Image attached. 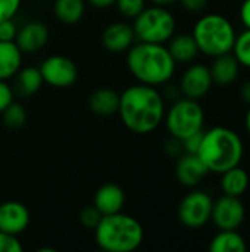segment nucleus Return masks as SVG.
Masks as SVG:
<instances>
[{"label":"nucleus","instance_id":"obj_8","mask_svg":"<svg viewBox=\"0 0 250 252\" xmlns=\"http://www.w3.org/2000/svg\"><path fill=\"white\" fill-rule=\"evenodd\" d=\"M212 198L203 190H193L187 193L178 205V220L189 229H200L211 221Z\"/></svg>","mask_w":250,"mask_h":252},{"label":"nucleus","instance_id":"obj_38","mask_svg":"<svg viewBox=\"0 0 250 252\" xmlns=\"http://www.w3.org/2000/svg\"><path fill=\"white\" fill-rule=\"evenodd\" d=\"M153 4H158V6H169V4H172V3H175V1H178V0H150Z\"/></svg>","mask_w":250,"mask_h":252},{"label":"nucleus","instance_id":"obj_16","mask_svg":"<svg viewBox=\"0 0 250 252\" xmlns=\"http://www.w3.org/2000/svg\"><path fill=\"white\" fill-rule=\"evenodd\" d=\"M125 204V193L122 188L115 183H106L100 186L94 195L93 205L100 211L102 216L121 213Z\"/></svg>","mask_w":250,"mask_h":252},{"label":"nucleus","instance_id":"obj_18","mask_svg":"<svg viewBox=\"0 0 250 252\" xmlns=\"http://www.w3.org/2000/svg\"><path fill=\"white\" fill-rule=\"evenodd\" d=\"M88 106L91 112L99 117L115 115L119 108V93L111 87L96 89L88 97Z\"/></svg>","mask_w":250,"mask_h":252},{"label":"nucleus","instance_id":"obj_7","mask_svg":"<svg viewBox=\"0 0 250 252\" xmlns=\"http://www.w3.org/2000/svg\"><path fill=\"white\" fill-rule=\"evenodd\" d=\"M165 124L171 134L178 140L203 130L205 112L202 105L190 97L177 99L168 111H165Z\"/></svg>","mask_w":250,"mask_h":252},{"label":"nucleus","instance_id":"obj_30","mask_svg":"<svg viewBox=\"0 0 250 252\" xmlns=\"http://www.w3.org/2000/svg\"><path fill=\"white\" fill-rule=\"evenodd\" d=\"M18 34V27L13 18L0 21V40L1 41H15Z\"/></svg>","mask_w":250,"mask_h":252},{"label":"nucleus","instance_id":"obj_10","mask_svg":"<svg viewBox=\"0 0 250 252\" xmlns=\"http://www.w3.org/2000/svg\"><path fill=\"white\" fill-rule=\"evenodd\" d=\"M211 220L220 230H239L246 220V207L240 198L224 195L214 201Z\"/></svg>","mask_w":250,"mask_h":252},{"label":"nucleus","instance_id":"obj_5","mask_svg":"<svg viewBox=\"0 0 250 252\" xmlns=\"http://www.w3.org/2000/svg\"><path fill=\"white\" fill-rule=\"evenodd\" d=\"M192 35L199 52L211 58L230 53L237 37L231 21L220 13H208L202 16L194 24Z\"/></svg>","mask_w":250,"mask_h":252},{"label":"nucleus","instance_id":"obj_19","mask_svg":"<svg viewBox=\"0 0 250 252\" xmlns=\"http://www.w3.org/2000/svg\"><path fill=\"white\" fill-rule=\"evenodd\" d=\"M249 174L240 165H236L221 174V190L228 196L242 198L249 189Z\"/></svg>","mask_w":250,"mask_h":252},{"label":"nucleus","instance_id":"obj_20","mask_svg":"<svg viewBox=\"0 0 250 252\" xmlns=\"http://www.w3.org/2000/svg\"><path fill=\"white\" fill-rule=\"evenodd\" d=\"M22 52L15 41L0 40V80L12 78L21 68Z\"/></svg>","mask_w":250,"mask_h":252},{"label":"nucleus","instance_id":"obj_32","mask_svg":"<svg viewBox=\"0 0 250 252\" xmlns=\"http://www.w3.org/2000/svg\"><path fill=\"white\" fill-rule=\"evenodd\" d=\"M203 131H205V130H202V131H199V133H194V134L186 137L184 140H181L184 152H187V154H197V151H199V148H200V143H202Z\"/></svg>","mask_w":250,"mask_h":252},{"label":"nucleus","instance_id":"obj_12","mask_svg":"<svg viewBox=\"0 0 250 252\" xmlns=\"http://www.w3.org/2000/svg\"><path fill=\"white\" fill-rule=\"evenodd\" d=\"M28 208L18 201H6L0 204V230L18 236L25 232L29 224Z\"/></svg>","mask_w":250,"mask_h":252},{"label":"nucleus","instance_id":"obj_4","mask_svg":"<svg viewBox=\"0 0 250 252\" xmlns=\"http://www.w3.org/2000/svg\"><path fill=\"white\" fill-rule=\"evenodd\" d=\"M94 239L103 251L133 252L143 244L144 229L137 219L121 211L102 217L94 229Z\"/></svg>","mask_w":250,"mask_h":252},{"label":"nucleus","instance_id":"obj_37","mask_svg":"<svg viewBox=\"0 0 250 252\" xmlns=\"http://www.w3.org/2000/svg\"><path fill=\"white\" fill-rule=\"evenodd\" d=\"M240 96H242V99H243L245 103L250 105V80L249 81H246V83L242 86V89H240Z\"/></svg>","mask_w":250,"mask_h":252},{"label":"nucleus","instance_id":"obj_29","mask_svg":"<svg viewBox=\"0 0 250 252\" xmlns=\"http://www.w3.org/2000/svg\"><path fill=\"white\" fill-rule=\"evenodd\" d=\"M22 245L15 235L0 230V252H21Z\"/></svg>","mask_w":250,"mask_h":252},{"label":"nucleus","instance_id":"obj_39","mask_svg":"<svg viewBox=\"0 0 250 252\" xmlns=\"http://www.w3.org/2000/svg\"><path fill=\"white\" fill-rule=\"evenodd\" d=\"M245 124H246V130H248V133L250 134V105H249V111H248V114H246V118H245Z\"/></svg>","mask_w":250,"mask_h":252},{"label":"nucleus","instance_id":"obj_25","mask_svg":"<svg viewBox=\"0 0 250 252\" xmlns=\"http://www.w3.org/2000/svg\"><path fill=\"white\" fill-rule=\"evenodd\" d=\"M3 123L9 128H21L27 123V111L21 103L12 102L1 114Z\"/></svg>","mask_w":250,"mask_h":252},{"label":"nucleus","instance_id":"obj_28","mask_svg":"<svg viewBox=\"0 0 250 252\" xmlns=\"http://www.w3.org/2000/svg\"><path fill=\"white\" fill-rule=\"evenodd\" d=\"M102 217L103 216L100 214V211L94 205H90V207H85V208L81 210V213H80V223L84 227L94 230L97 227V224L100 223Z\"/></svg>","mask_w":250,"mask_h":252},{"label":"nucleus","instance_id":"obj_23","mask_svg":"<svg viewBox=\"0 0 250 252\" xmlns=\"http://www.w3.org/2000/svg\"><path fill=\"white\" fill-rule=\"evenodd\" d=\"M15 90L21 96H32L35 94L41 86H43V75L40 72V68L37 66H25L19 68V71L15 74Z\"/></svg>","mask_w":250,"mask_h":252},{"label":"nucleus","instance_id":"obj_26","mask_svg":"<svg viewBox=\"0 0 250 252\" xmlns=\"http://www.w3.org/2000/svg\"><path fill=\"white\" fill-rule=\"evenodd\" d=\"M231 52L239 61L240 66L250 68V30L246 28L242 34L236 37Z\"/></svg>","mask_w":250,"mask_h":252},{"label":"nucleus","instance_id":"obj_35","mask_svg":"<svg viewBox=\"0 0 250 252\" xmlns=\"http://www.w3.org/2000/svg\"><path fill=\"white\" fill-rule=\"evenodd\" d=\"M240 19L243 22V25L250 30V0H243L242 6H240Z\"/></svg>","mask_w":250,"mask_h":252},{"label":"nucleus","instance_id":"obj_36","mask_svg":"<svg viewBox=\"0 0 250 252\" xmlns=\"http://www.w3.org/2000/svg\"><path fill=\"white\" fill-rule=\"evenodd\" d=\"M88 4H91L96 9H108L115 4L116 0H87Z\"/></svg>","mask_w":250,"mask_h":252},{"label":"nucleus","instance_id":"obj_21","mask_svg":"<svg viewBox=\"0 0 250 252\" xmlns=\"http://www.w3.org/2000/svg\"><path fill=\"white\" fill-rule=\"evenodd\" d=\"M168 50L177 63H189L199 53L197 44L192 34H178L169 38Z\"/></svg>","mask_w":250,"mask_h":252},{"label":"nucleus","instance_id":"obj_13","mask_svg":"<svg viewBox=\"0 0 250 252\" xmlns=\"http://www.w3.org/2000/svg\"><path fill=\"white\" fill-rule=\"evenodd\" d=\"M209 170L197 154L184 152L175 165V177L184 188H196L208 176Z\"/></svg>","mask_w":250,"mask_h":252},{"label":"nucleus","instance_id":"obj_11","mask_svg":"<svg viewBox=\"0 0 250 252\" xmlns=\"http://www.w3.org/2000/svg\"><path fill=\"white\" fill-rule=\"evenodd\" d=\"M212 84L214 80L209 68L202 63H193L184 71L180 80V90L184 97L199 100L209 93Z\"/></svg>","mask_w":250,"mask_h":252},{"label":"nucleus","instance_id":"obj_9","mask_svg":"<svg viewBox=\"0 0 250 252\" xmlns=\"http://www.w3.org/2000/svg\"><path fill=\"white\" fill-rule=\"evenodd\" d=\"M43 81L55 89H68L78 80V68L75 62L62 55L46 58L40 65Z\"/></svg>","mask_w":250,"mask_h":252},{"label":"nucleus","instance_id":"obj_3","mask_svg":"<svg viewBox=\"0 0 250 252\" xmlns=\"http://www.w3.org/2000/svg\"><path fill=\"white\" fill-rule=\"evenodd\" d=\"M243 140L228 127H212L203 131L197 155L209 173L222 174L224 171L240 165L243 158Z\"/></svg>","mask_w":250,"mask_h":252},{"label":"nucleus","instance_id":"obj_34","mask_svg":"<svg viewBox=\"0 0 250 252\" xmlns=\"http://www.w3.org/2000/svg\"><path fill=\"white\" fill-rule=\"evenodd\" d=\"M178 1H180L183 9L193 12V13L202 12L208 4V0H178Z\"/></svg>","mask_w":250,"mask_h":252},{"label":"nucleus","instance_id":"obj_1","mask_svg":"<svg viewBox=\"0 0 250 252\" xmlns=\"http://www.w3.org/2000/svg\"><path fill=\"white\" fill-rule=\"evenodd\" d=\"M118 114L122 124L136 134L155 131L165 118L162 94L152 86L134 84L119 94Z\"/></svg>","mask_w":250,"mask_h":252},{"label":"nucleus","instance_id":"obj_24","mask_svg":"<svg viewBox=\"0 0 250 252\" xmlns=\"http://www.w3.org/2000/svg\"><path fill=\"white\" fill-rule=\"evenodd\" d=\"M53 12L57 21L66 25H74L80 22L85 12L84 0H55Z\"/></svg>","mask_w":250,"mask_h":252},{"label":"nucleus","instance_id":"obj_27","mask_svg":"<svg viewBox=\"0 0 250 252\" xmlns=\"http://www.w3.org/2000/svg\"><path fill=\"white\" fill-rule=\"evenodd\" d=\"M115 6L124 18L134 19L146 7V0H116Z\"/></svg>","mask_w":250,"mask_h":252},{"label":"nucleus","instance_id":"obj_31","mask_svg":"<svg viewBox=\"0 0 250 252\" xmlns=\"http://www.w3.org/2000/svg\"><path fill=\"white\" fill-rule=\"evenodd\" d=\"M22 0H0V21L13 18L21 7Z\"/></svg>","mask_w":250,"mask_h":252},{"label":"nucleus","instance_id":"obj_6","mask_svg":"<svg viewBox=\"0 0 250 252\" xmlns=\"http://www.w3.org/2000/svg\"><path fill=\"white\" fill-rule=\"evenodd\" d=\"M133 30L136 40L144 43L165 44L175 34L177 21L165 6L144 7L134 19Z\"/></svg>","mask_w":250,"mask_h":252},{"label":"nucleus","instance_id":"obj_2","mask_svg":"<svg viewBox=\"0 0 250 252\" xmlns=\"http://www.w3.org/2000/svg\"><path fill=\"white\" fill-rule=\"evenodd\" d=\"M127 66L139 83L156 87L174 77L177 62L167 46L139 41L127 50Z\"/></svg>","mask_w":250,"mask_h":252},{"label":"nucleus","instance_id":"obj_33","mask_svg":"<svg viewBox=\"0 0 250 252\" xmlns=\"http://www.w3.org/2000/svg\"><path fill=\"white\" fill-rule=\"evenodd\" d=\"M13 102V89L6 83V80H0V114Z\"/></svg>","mask_w":250,"mask_h":252},{"label":"nucleus","instance_id":"obj_17","mask_svg":"<svg viewBox=\"0 0 250 252\" xmlns=\"http://www.w3.org/2000/svg\"><path fill=\"white\" fill-rule=\"evenodd\" d=\"M209 71L215 84L228 86L237 80L239 72H240V63L236 59V56L231 55L230 52V53H224V55L214 58V62Z\"/></svg>","mask_w":250,"mask_h":252},{"label":"nucleus","instance_id":"obj_14","mask_svg":"<svg viewBox=\"0 0 250 252\" xmlns=\"http://www.w3.org/2000/svg\"><path fill=\"white\" fill-rule=\"evenodd\" d=\"M49 35L50 32L46 24L40 21H29L18 28L15 43L22 53H35L47 44Z\"/></svg>","mask_w":250,"mask_h":252},{"label":"nucleus","instance_id":"obj_22","mask_svg":"<svg viewBox=\"0 0 250 252\" xmlns=\"http://www.w3.org/2000/svg\"><path fill=\"white\" fill-rule=\"evenodd\" d=\"M211 252H246V239L237 230H220L209 244Z\"/></svg>","mask_w":250,"mask_h":252},{"label":"nucleus","instance_id":"obj_15","mask_svg":"<svg viewBox=\"0 0 250 252\" xmlns=\"http://www.w3.org/2000/svg\"><path fill=\"white\" fill-rule=\"evenodd\" d=\"M136 43V34L133 25L128 22H113L108 25L102 32V44L112 53L127 52Z\"/></svg>","mask_w":250,"mask_h":252}]
</instances>
